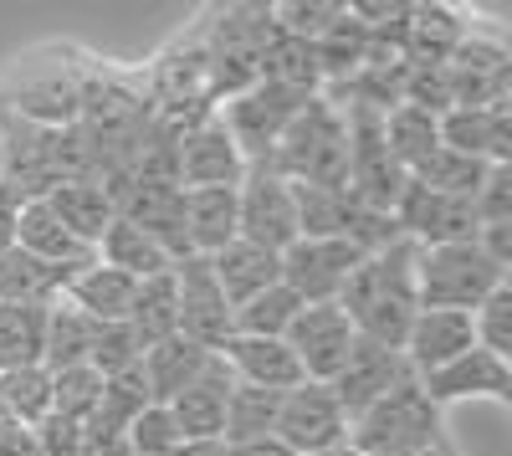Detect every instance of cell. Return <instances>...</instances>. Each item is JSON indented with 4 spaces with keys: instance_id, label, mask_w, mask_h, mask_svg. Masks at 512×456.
Returning a JSON list of instances; mask_svg holds the SVG:
<instances>
[{
    "instance_id": "33",
    "label": "cell",
    "mask_w": 512,
    "mask_h": 456,
    "mask_svg": "<svg viewBox=\"0 0 512 456\" xmlns=\"http://www.w3.org/2000/svg\"><path fill=\"white\" fill-rule=\"evenodd\" d=\"M0 410L16 416L21 426L52 421V369L47 364H26V369H0Z\"/></svg>"
},
{
    "instance_id": "14",
    "label": "cell",
    "mask_w": 512,
    "mask_h": 456,
    "mask_svg": "<svg viewBox=\"0 0 512 456\" xmlns=\"http://www.w3.org/2000/svg\"><path fill=\"white\" fill-rule=\"evenodd\" d=\"M425 400H431L436 410L456 405V400H497V405H512V364L487 354V349H466L461 359L431 369V375H415Z\"/></svg>"
},
{
    "instance_id": "8",
    "label": "cell",
    "mask_w": 512,
    "mask_h": 456,
    "mask_svg": "<svg viewBox=\"0 0 512 456\" xmlns=\"http://www.w3.org/2000/svg\"><path fill=\"white\" fill-rule=\"evenodd\" d=\"M308 108V98L303 93H292V88H282V82H251L246 93H236L226 108H216L221 113V123L231 129V139H236V149L246 154V164H256V159H267L272 154V144L287 134V123Z\"/></svg>"
},
{
    "instance_id": "40",
    "label": "cell",
    "mask_w": 512,
    "mask_h": 456,
    "mask_svg": "<svg viewBox=\"0 0 512 456\" xmlns=\"http://www.w3.org/2000/svg\"><path fill=\"white\" fill-rule=\"evenodd\" d=\"M472 211H477V226L512 221V164H492L482 190L472 195Z\"/></svg>"
},
{
    "instance_id": "34",
    "label": "cell",
    "mask_w": 512,
    "mask_h": 456,
    "mask_svg": "<svg viewBox=\"0 0 512 456\" xmlns=\"http://www.w3.org/2000/svg\"><path fill=\"white\" fill-rule=\"evenodd\" d=\"M277 400L272 390H251V385H231L226 395V421H221V441L226 446H246V441H267L277 431Z\"/></svg>"
},
{
    "instance_id": "2",
    "label": "cell",
    "mask_w": 512,
    "mask_h": 456,
    "mask_svg": "<svg viewBox=\"0 0 512 456\" xmlns=\"http://www.w3.org/2000/svg\"><path fill=\"white\" fill-rule=\"evenodd\" d=\"M267 170H277L292 185H323V190H344L349 180V129L344 113H338L328 98H308V108L287 123V134L272 144Z\"/></svg>"
},
{
    "instance_id": "20",
    "label": "cell",
    "mask_w": 512,
    "mask_h": 456,
    "mask_svg": "<svg viewBox=\"0 0 512 456\" xmlns=\"http://www.w3.org/2000/svg\"><path fill=\"white\" fill-rule=\"evenodd\" d=\"M134 293H139V282L134 277H123L118 267H103L98 257L88 267H77L62 287V303L77 308L82 318H93V323H128V308H134Z\"/></svg>"
},
{
    "instance_id": "35",
    "label": "cell",
    "mask_w": 512,
    "mask_h": 456,
    "mask_svg": "<svg viewBox=\"0 0 512 456\" xmlns=\"http://www.w3.org/2000/svg\"><path fill=\"white\" fill-rule=\"evenodd\" d=\"M308 303L292 293V287H267V293H256V298H246L236 313H231V323H236V334H251V339H287V328H292V318L303 313Z\"/></svg>"
},
{
    "instance_id": "28",
    "label": "cell",
    "mask_w": 512,
    "mask_h": 456,
    "mask_svg": "<svg viewBox=\"0 0 512 456\" xmlns=\"http://www.w3.org/2000/svg\"><path fill=\"white\" fill-rule=\"evenodd\" d=\"M67 267H47V262H36L31 252H21V246H11L6 257H0V303H41V308H52L62 298V287H67Z\"/></svg>"
},
{
    "instance_id": "42",
    "label": "cell",
    "mask_w": 512,
    "mask_h": 456,
    "mask_svg": "<svg viewBox=\"0 0 512 456\" xmlns=\"http://www.w3.org/2000/svg\"><path fill=\"white\" fill-rule=\"evenodd\" d=\"M21 205H26V200H21V190L0 180V257H6L11 246H16V221H21Z\"/></svg>"
},
{
    "instance_id": "22",
    "label": "cell",
    "mask_w": 512,
    "mask_h": 456,
    "mask_svg": "<svg viewBox=\"0 0 512 456\" xmlns=\"http://www.w3.org/2000/svg\"><path fill=\"white\" fill-rule=\"evenodd\" d=\"M231 385H236L231 369H226L221 354H216V364H210L190 390H180L175 400H169V416H175V426H180L185 441H221V421H226V395H231Z\"/></svg>"
},
{
    "instance_id": "46",
    "label": "cell",
    "mask_w": 512,
    "mask_h": 456,
    "mask_svg": "<svg viewBox=\"0 0 512 456\" xmlns=\"http://www.w3.org/2000/svg\"><path fill=\"white\" fill-rule=\"evenodd\" d=\"M425 456H441V451H425Z\"/></svg>"
},
{
    "instance_id": "7",
    "label": "cell",
    "mask_w": 512,
    "mask_h": 456,
    "mask_svg": "<svg viewBox=\"0 0 512 456\" xmlns=\"http://www.w3.org/2000/svg\"><path fill=\"white\" fill-rule=\"evenodd\" d=\"M369 252L344 236H297L282 262V287H292L303 303H338V293L349 287V277L359 272Z\"/></svg>"
},
{
    "instance_id": "37",
    "label": "cell",
    "mask_w": 512,
    "mask_h": 456,
    "mask_svg": "<svg viewBox=\"0 0 512 456\" xmlns=\"http://www.w3.org/2000/svg\"><path fill=\"white\" fill-rule=\"evenodd\" d=\"M338 16H344L338 0H282V6H272L277 31L282 36H297V41H318Z\"/></svg>"
},
{
    "instance_id": "4",
    "label": "cell",
    "mask_w": 512,
    "mask_h": 456,
    "mask_svg": "<svg viewBox=\"0 0 512 456\" xmlns=\"http://www.w3.org/2000/svg\"><path fill=\"white\" fill-rule=\"evenodd\" d=\"M349 446L359 456H425V451H441V410L425 400L420 380L410 375L384 400H374L364 416L349 421Z\"/></svg>"
},
{
    "instance_id": "27",
    "label": "cell",
    "mask_w": 512,
    "mask_h": 456,
    "mask_svg": "<svg viewBox=\"0 0 512 456\" xmlns=\"http://www.w3.org/2000/svg\"><path fill=\"white\" fill-rule=\"evenodd\" d=\"M93 257H98L103 267H118L123 277H134V282H149V277H159V272L175 267L154 236H144L139 226H128V221H113V226L103 231V241H98Z\"/></svg>"
},
{
    "instance_id": "11",
    "label": "cell",
    "mask_w": 512,
    "mask_h": 456,
    "mask_svg": "<svg viewBox=\"0 0 512 456\" xmlns=\"http://www.w3.org/2000/svg\"><path fill=\"white\" fill-rule=\"evenodd\" d=\"M175 272V303H180V339L210 349V354H221V344L236 334V323H231V303L226 293L216 287V272H210L205 257H185L169 267Z\"/></svg>"
},
{
    "instance_id": "18",
    "label": "cell",
    "mask_w": 512,
    "mask_h": 456,
    "mask_svg": "<svg viewBox=\"0 0 512 456\" xmlns=\"http://www.w3.org/2000/svg\"><path fill=\"white\" fill-rule=\"evenodd\" d=\"M41 200H47V205H52V216H57L82 246H93V252H98L103 231L118 221V200H113V190H108L103 180H93V175H72V180L52 185Z\"/></svg>"
},
{
    "instance_id": "23",
    "label": "cell",
    "mask_w": 512,
    "mask_h": 456,
    "mask_svg": "<svg viewBox=\"0 0 512 456\" xmlns=\"http://www.w3.org/2000/svg\"><path fill=\"white\" fill-rule=\"evenodd\" d=\"M210 262V272H216V287L226 293V303H231V313L246 303V298H256V293H267V287H277L282 282V262H277V252H262V246H251V241H231V246H221L216 257H205Z\"/></svg>"
},
{
    "instance_id": "13",
    "label": "cell",
    "mask_w": 512,
    "mask_h": 456,
    "mask_svg": "<svg viewBox=\"0 0 512 456\" xmlns=\"http://www.w3.org/2000/svg\"><path fill=\"white\" fill-rule=\"evenodd\" d=\"M354 344H359V334H354L349 313L338 303H308L303 313L292 318V328H287V349L297 354L303 375L318 380V385H328L338 369H344Z\"/></svg>"
},
{
    "instance_id": "1",
    "label": "cell",
    "mask_w": 512,
    "mask_h": 456,
    "mask_svg": "<svg viewBox=\"0 0 512 456\" xmlns=\"http://www.w3.org/2000/svg\"><path fill=\"white\" fill-rule=\"evenodd\" d=\"M338 308L349 313L359 339L400 349L415 313H420V298H415V241L400 236L390 246H379V252H369L359 262V272L349 277V287L338 293Z\"/></svg>"
},
{
    "instance_id": "15",
    "label": "cell",
    "mask_w": 512,
    "mask_h": 456,
    "mask_svg": "<svg viewBox=\"0 0 512 456\" xmlns=\"http://www.w3.org/2000/svg\"><path fill=\"white\" fill-rule=\"evenodd\" d=\"M405 380H410V364H405L400 349H384V344L359 339V344L349 349L344 369H338V375L328 380V390L338 395L344 416L354 421V416H364L374 400H384V395H390L395 385H405Z\"/></svg>"
},
{
    "instance_id": "10",
    "label": "cell",
    "mask_w": 512,
    "mask_h": 456,
    "mask_svg": "<svg viewBox=\"0 0 512 456\" xmlns=\"http://www.w3.org/2000/svg\"><path fill=\"white\" fill-rule=\"evenodd\" d=\"M292 456H313L328 446H344L349 441V416L338 395L318 380H303L297 390H287L277 400V431H272Z\"/></svg>"
},
{
    "instance_id": "21",
    "label": "cell",
    "mask_w": 512,
    "mask_h": 456,
    "mask_svg": "<svg viewBox=\"0 0 512 456\" xmlns=\"http://www.w3.org/2000/svg\"><path fill=\"white\" fill-rule=\"evenodd\" d=\"M210 364H216V354L175 334V339H164V344H154V349L139 354V375H144L149 400H154V405H169L180 390H190Z\"/></svg>"
},
{
    "instance_id": "24",
    "label": "cell",
    "mask_w": 512,
    "mask_h": 456,
    "mask_svg": "<svg viewBox=\"0 0 512 456\" xmlns=\"http://www.w3.org/2000/svg\"><path fill=\"white\" fill-rule=\"evenodd\" d=\"M16 246L21 252H31L36 262H47V267H88L93 262V246H82L57 216H52V205L47 200H26L21 205V221H16Z\"/></svg>"
},
{
    "instance_id": "25",
    "label": "cell",
    "mask_w": 512,
    "mask_h": 456,
    "mask_svg": "<svg viewBox=\"0 0 512 456\" xmlns=\"http://www.w3.org/2000/svg\"><path fill=\"white\" fill-rule=\"evenodd\" d=\"M236 236H241L236 231V185L185 190V246H190V257H216Z\"/></svg>"
},
{
    "instance_id": "3",
    "label": "cell",
    "mask_w": 512,
    "mask_h": 456,
    "mask_svg": "<svg viewBox=\"0 0 512 456\" xmlns=\"http://www.w3.org/2000/svg\"><path fill=\"white\" fill-rule=\"evenodd\" d=\"M497 287H507V267H497L477 241L415 246V298H420V308L477 313Z\"/></svg>"
},
{
    "instance_id": "31",
    "label": "cell",
    "mask_w": 512,
    "mask_h": 456,
    "mask_svg": "<svg viewBox=\"0 0 512 456\" xmlns=\"http://www.w3.org/2000/svg\"><path fill=\"white\" fill-rule=\"evenodd\" d=\"M93 339H98V323L82 318L77 308H67L62 298L47 313V349H41V364L62 375V369H82L93 359Z\"/></svg>"
},
{
    "instance_id": "30",
    "label": "cell",
    "mask_w": 512,
    "mask_h": 456,
    "mask_svg": "<svg viewBox=\"0 0 512 456\" xmlns=\"http://www.w3.org/2000/svg\"><path fill=\"white\" fill-rule=\"evenodd\" d=\"M47 313L41 303H0V369L41 364L47 349Z\"/></svg>"
},
{
    "instance_id": "26",
    "label": "cell",
    "mask_w": 512,
    "mask_h": 456,
    "mask_svg": "<svg viewBox=\"0 0 512 456\" xmlns=\"http://www.w3.org/2000/svg\"><path fill=\"white\" fill-rule=\"evenodd\" d=\"M436 118L431 108H420V103H395L390 113L379 118V134H384V149H390V159L400 164V170L410 175L415 164L431 154L441 144V129H436Z\"/></svg>"
},
{
    "instance_id": "38",
    "label": "cell",
    "mask_w": 512,
    "mask_h": 456,
    "mask_svg": "<svg viewBox=\"0 0 512 456\" xmlns=\"http://www.w3.org/2000/svg\"><path fill=\"white\" fill-rule=\"evenodd\" d=\"M139 354H144V344L134 339V328H128V323H98L88 369H98L103 380H113V375H123V369H134Z\"/></svg>"
},
{
    "instance_id": "9",
    "label": "cell",
    "mask_w": 512,
    "mask_h": 456,
    "mask_svg": "<svg viewBox=\"0 0 512 456\" xmlns=\"http://www.w3.org/2000/svg\"><path fill=\"white\" fill-rule=\"evenodd\" d=\"M246 154L236 149L221 113H205L185 129H175V185L180 190H210V185H241L246 180Z\"/></svg>"
},
{
    "instance_id": "29",
    "label": "cell",
    "mask_w": 512,
    "mask_h": 456,
    "mask_svg": "<svg viewBox=\"0 0 512 456\" xmlns=\"http://www.w3.org/2000/svg\"><path fill=\"white\" fill-rule=\"evenodd\" d=\"M128 328L144 349L164 344L180 334V303H175V272H159L149 282H139L134 293V308H128Z\"/></svg>"
},
{
    "instance_id": "16",
    "label": "cell",
    "mask_w": 512,
    "mask_h": 456,
    "mask_svg": "<svg viewBox=\"0 0 512 456\" xmlns=\"http://www.w3.org/2000/svg\"><path fill=\"white\" fill-rule=\"evenodd\" d=\"M221 364L231 369L236 385H251V390H272V395H287L297 390L308 375L297 354L287 349V339H251V334H231L221 344Z\"/></svg>"
},
{
    "instance_id": "43",
    "label": "cell",
    "mask_w": 512,
    "mask_h": 456,
    "mask_svg": "<svg viewBox=\"0 0 512 456\" xmlns=\"http://www.w3.org/2000/svg\"><path fill=\"white\" fill-rule=\"evenodd\" d=\"M226 456H292L277 436H267V441H246V446H226Z\"/></svg>"
},
{
    "instance_id": "32",
    "label": "cell",
    "mask_w": 512,
    "mask_h": 456,
    "mask_svg": "<svg viewBox=\"0 0 512 456\" xmlns=\"http://www.w3.org/2000/svg\"><path fill=\"white\" fill-rule=\"evenodd\" d=\"M487 170H492V164H482V159H472V154H456V149L436 144V149L425 154V159L415 164V170H410V180H415V185H425V190H436V195L472 200V195L482 190Z\"/></svg>"
},
{
    "instance_id": "5",
    "label": "cell",
    "mask_w": 512,
    "mask_h": 456,
    "mask_svg": "<svg viewBox=\"0 0 512 456\" xmlns=\"http://www.w3.org/2000/svg\"><path fill=\"white\" fill-rule=\"evenodd\" d=\"M93 67L77 62H21L11 77V93L0 103V113H11L36 129H72L82 113V93H88Z\"/></svg>"
},
{
    "instance_id": "17",
    "label": "cell",
    "mask_w": 512,
    "mask_h": 456,
    "mask_svg": "<svg viewBox=\"0 0 512 456\" xmlns=\"http://www.w3.org/2000/svg\"><path fill=\"white\" fill-rule=\"evenodd\" d=\"M477 344V328H472V313H451V308H420L410 334L400 344L410 375H431V369L461 359L466 349Z\"/></svg>"
},
{
    "instance_id": "19",
    "label": "cell",
    "mask_w": 512,
    "mask_h": 456,
    "mask_svg": "<svg viewBox=\"0 0 512 456\" xmlns=\"http://www.w3.org/2000/svg\"><path fill=\"white\" fill-rule=\"evenodd\" d=\"M441 144L456 154H472L482 164H512V123H507V103L497 108H446L436 118Z\"/></svg>"
},
{
    "instance_id": "44",
    "label": "cell",
    "mask_w": 512,
    "mask_h": 456,
    "mask_svg": "<svg viewBox=\"0 0 512 456\" xmlns=\"http://www.w3.org/2000/svg\"><path fill=\"white\" fill-rule=\"evenodd\" d=\"M169 456H226V441H180Z\"/></svg>"
},
{
    "instance_id": "12",
    "label": "cell",
    "mask_w": 512,
    "mask_h": 456,
    "mask_svg": "<svg viewBox=\"0 0 512 456\" xmlns=\"http://www.w3.org/2000/svg\"><path fill=\"white\" fill-rule=\"evenodd\" d=\"M390 221L405 241L415 246H446V241H477V211L472 200L436 195L415 180H405L400 200L390 205Z\"/></svg>"
},
{
    "instance_id": "6",
    "label": "cell",
    "mask_w": 512,
    "mask_h": 456,
    "mask_svg": "<svg viewBox=\"0 0 512 456\" xmlns=\"http://www.w3.org/2000/svg\"><path fill=\"white\" fill-rule=\"evenodd\" d=\"M236 231H241V241L282 257L287 246L303 236L292 180H282L277 170H267V164H251L246 180L236 185Z\"/></svg>"
},
{
    "instance_id": "45",
    "label": "cell",
    "mask_w": 512,
    "mask_h": 456,
    "mask_svg": "<svg viewBox=\"0 0 512 456\" xmlns=\"http://www.w3.org/2000/svg\"><path fill=\"white\" fill-rule=\"evenodd\" d=\"M313 456H359V451H354V446L344 441V446H328V451H313Z\"/></svg>"
},
{
    "instance_id": "36",
    "label": "cell",
    "mask_w": 512,
    "mask_h": 456,
    "mask_svg": "<svg viewBox=\"0 0 512 456\" xmlns=\"http://www.w3.org/2000/svg\"><path fill=\"white\" fill-rule=\"evenodd\" d=\"M123 441H128V451H134V456H169L185 436H180L175 416H169V405H144L139 416H134V426L123 431Z\"/></svg>"
},
{
    "instance_id": "41",
    "label": "cell",
    "mask_w": 512,
    "mask_h": 456,
    "mask_svg": "<svg viewBox=\"0 0 512 456\" xmlns=\"http://www.w3.org/2000/svg\"><path fill=\"white\" fill-rule=\"evenodd\" d=\"M0 456H41V441L31 426H21L16 416L0 410Z\"/></svg>"
},
{
    "instance_id": "39",
    "label": "cell",
    "mask_w": 512,
    "mask_h": 456,
    "mask_svg": "<svg viewBox=\"0 0 512 456\" xmlns=\"http://www.w3.org/2000/svg\"><path fill=\"white\" fill-rule=\"evenodd\" d=\"M472 328H477V349L507 359L512 354V287H497V293L472 313Z\"/></svg>"
}]
</instances>
